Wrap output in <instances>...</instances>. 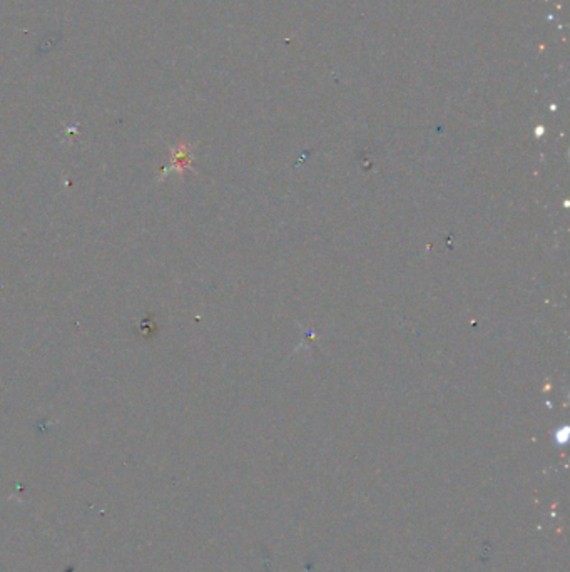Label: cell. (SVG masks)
<instances>
[{"instance_id":"obj_1","label":"cell","mask_w":570,"mask_h":572,"mask_svg":"<svg viewBox=\"0 0 570 572\" xmlns=\"http://www.w3.org/2000/svg\"><path fill=\"white\" fill-rule=\"evenodd\" d=\"M171 163H172V170L178 172L179 176H183L184 172L190 170L191 164V156H190V147L186 144H178L176 147H172L171 152Z\"/></svg>"}]
</instances>
